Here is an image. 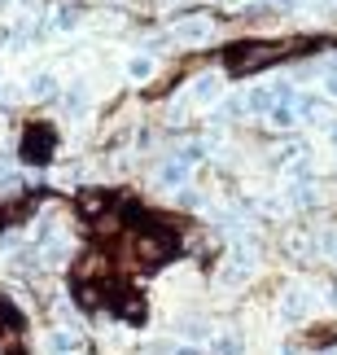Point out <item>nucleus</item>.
<instances>
[{
  "instance_id": "nucleus-19",
  "label": "nucleus",
  "mask_w": 337,
  "mask_h": 355,
  "mask_svg": "<svg viewBox=\"0 0 337 355\" xmlns=\"http://www.w3.org/2000/svg\"><path fill=\"white\" fill-rule=\"evenodd\" d=\"M267 5H272V9H285V13H289V9H298L302 0H267Z\"/></svg>"
},
{
  "instance_id": "nucleus-23",
  "label": "nucleus",
  "mask_w": 337,
  "mask_h": 355,
  "mask_svg": "<svg viewBox=\"0 0 337 355\" xmlns=\"http://www.w3.org/2000/svg\"><path fill=\"white\" fill-rule=\"evenodd\" d=\"M228 5H233V9H237V5H250V0H228Z\"/></svg>"
},
{
  "instance_id": "nucleus-10",
  "label": "nucleus",
  "mask_w": 337,
  "mask_h": 355,
  "mask_svg": "<svg viewBox=\"0 0 337 355\" xmlns=\"http://www.w3.org/2000/svg\"><path fill=\"white\" fill-rule=\"evenodd\" d=\"M26 92H31L35 101H53V97H62V92H57V79H53L48 71H44V75H31V88H26Z\"/></svg>"
},
{
  "instance_id": "nucleus-2",
  "label": "nucleus",
  "mask_w": 337,
  "mask_h": 355,
  "mask_svg": "<svg viewBox=\"0 0 337 355\" xmlns=\"http://www.w3.org/2000/svg\"><path fill=\"white\" fill-rule=\"evenodd\" d=\"M22 162L26 167H48L53 154H57V132L48 128V123H31V128L22 132Z\"/></svg>"
},
{
  "instance_id": "nucleus-15",
  "label": "nucleus",
  "mask_w": 337,
  "mask_h": 355,
  "mask_svg": "<svg viewBox=\"0 0 337 355\" xmlns=\"http://www.w3.org/2000/svg\"><path fill=\"white\" fill-rule=\"evenodd\" d=\"M127 75L136 79V84H145V79L154 75V58H149V53H136V58L127 62Z\"/></svg>"
},
{
  "instance_id": "nucleus-7",
  "label": "nucleus",
  "mask_w": 337,
  "mask_h": 355,
  "mask_svg": "<svg viewBox=\"0 0 337 355\" xmlns=\"http://www.w3.org/2000/svg\"><path fill=\"white\" fill-rule=\"evenodd\" d=\"M88 101H92V92H88V84L84 79H71V88H62V105H66V114H84L88 110Z\"/></svg>"
},
{
  "instance_id": "nucleus-6",
  "label": "nucleus",
  "mask_w": 337,
  "mask_h": 355,
  "mask_svg": "<svg viewBox=\"0 0 337 355\" xmlns=\"http://www.w3.org/2000/svg\"><path fill=\"white\" fill-rule=\"evenodd\" d=\"M188 175H193V162H184L175 154V158H167L163 167H158V184L163 189H188Z\"/></svg>"
},
{
  "instance_id": "nucleus-14",
  "label": "nucleus",
  "mask_w": 337,
  "mask_h": 355,
  "mask_svg": "<svg viewBox=\"0 0 337 355\" xmlns=\"http://www.w3.org/2000/svg\"><path fill=\"white\" fill-rule=\"evenodd\" d=\"M79 22H84V13H79V5H62L57 13H53V26H57V31H75Z\"/></svg>"
},
{
  "instance_id": "nucleus-17",
  "label": "nucleus",
  "mask_w": 337,
  "mask_h": 355,
  "mask_svg": "<svg viewBox=\"0 0 337 355\" xmlns=\"http://www.w3.org/2000/svg\"><path fill=\"white\" fill-rule=\"evenodd\" d=\"M210 355H241V338L237 334H224L210 343Z\"/></svg>"
},
{
  "instance_id": "nucleus-5",
  "label": "nucleus",
  "mask_w": 337,
  "mask_h": 355,
  "mask_svg": "<svg viewBox=\"0 0 337 355\" xmlns=\"http://www.w3.org/2000/svg\"><path fill=\"white\" fill-rule=\"evenodd\" d=\"M307 311H311V294H307V290L293 285V290L280 294V320H285V324H302Z\"/></svg>"
},
{
  "instance_id": "nucleus-16",
  "label": "nucleus",
  "mask_w": 337,
  "mask_h": 355,
  "mask_svg": "<svg viewBox=\"0 0 337 355\" xmlns=\"http://www.w3.org/2000/svg\"><path fill=\"white\" fill-rule=\"evenodd\" d=\"M9 329H22V316L13 311V303L5 294H0V334H9Z\"/></svg>"
},
{
  "instance_id": "nucleus-3",
  "label": "nucleus",
  "mask_w": 337,
  "mask_h": 355,
  "mask_svg": "<svg viewBox=\"0 0 337 355\" xmlns=\"http://www.w3.org/2000/svg\"><path fill=\"white\" fill-rule=\"evenodd\" d=\"M114 207V193L110 189H97V184H88V189H79V198H75V211L84 215V220L92 224V220H101L105 211Z\"/></svg>"
},
{
  "instance_id": "nucleus-12",
  "label": "nucleus",
  "mask_w": 337,
  "mask_h": 355,
  "mask_svg": "<svg viewBox=\"0 0 337 355\" xmlns=\"http://www.w3.org/2000/svg\"><path fill=\"white\" fill-rule=\"evenodd\" d=\"M272 105H276L272 88H254V92H246V110H250V114H267Z\"/></svg>"
},
{
  "instance_id": "nucleus-8",
  "label": "nucleus",
  "mask_w": 337,
  "mask_h": 355,
  "mask_svg": "<svg viewBox=\"0 0 337 355\" xmlns=\"http://www.w3.org/2000/svg\"><path fill=\"white\" fill-rule=\"evenodd\" d=\"M188 97H193L197 105H215V101L224 97L219 75H197V79H193V92H188Z\"/></svg>"
},
{
  "instance_id": "nucleus-9",
  "label": "nucleus",
  "mask_w": 337,
  "mask_h": 355,
  "mask_svg": "<svg viewBox=\"0 0 337 355\" xmlns=\"http://www.w3.org/2000/svg\"><path fill=\"white\" fill-rule=\"evenodd\" d=\"M84 351V338L75 329H53L48 334V355H79Z\"/></svg>"
},
{
  "instance_id": "nucleus-21",
  "label": "nucleus",
  "mask_w": 337,
  "mask_h": 355,
  "mask_svg": "<svg viewBox=\"0 0 337 355\" xmlns=\"http://www.w3.org/2000/svg\"><path fill=\"white\" fill-rule=\"evenodd\" d=\"M171 355H201V351H197V347H175Z\"/></svg>"
},
{
  "instance_id": "nucleus-13",
  "label": "nucleus",
  "mask_w": 337,
  "mask_h": 355,
  "mask_svg": "<svg viewBox=\"0 0 337 355\" xmlns=\"http://www.w3.org/2000/svg\"><path fill=\"white\" fill-rule=\"evenodd\" d=\"M267 123H272L276 132H289L293 123H298V114H293V105H280V101H276L272 110H267Z\"/></svg>"
},
{
  "instance_id": "nucleus-22",
  "label": "nucleus",
  "mask_w": 337,
  "mask_h": 355,
  "mask_svg": "<svg viewBox=\"0 0 337 355\" xmlns=\"http://www.w3.org/2000/svg\"><path fill=\"white\" fill-rule=\"evenodd\" d=\"M329 141H333V145H337V123H333V128H329Z\"/></svg>"
},
{
  "instance_id": "nucleus-11",
  "label": "nucleus",
  "mask_w": 337,
  "mask_h": 355,
  "mask_svg": "<svg viewBox=\"0 0 337 355\" xmlns=\"http://www.w3.org/2000/svg\"><path fill=\"white\" fill-rule=\"evenodd\" d=\"M333 343H337L333 324H316V329H307V347H311V351H329Z\"/></svg>"
},
{
  "instance_id": "nucleus-18",
  "label": "nucleus",
  "mask_w": 337,
  "mask_h": 355,
  "mask_svg": "<svg viewBox=\"0 0 337 355\" xmlns=\"http://www.w3.org/2000/svg\"><path fill=\"white\" fill-rule=\"evenodd\" d=\"M175 329H180L184 338H193V343H197V338H206V334H210V329H206V320H180Z\"/></svg>"
},
{
  "instance_id": "nucleus-4",
  "label": "nucleus",
  "mask_w": 337,
  "mask_h": 355,
  "mask_svg": "<svg viewBox=\"0 0 337 355\" xmlns=\"http://www.w3.org/2000/svg\"><path fill=\"white\" fill-rule=\"evenodd\" d=\"M167 40H175V44H184V49H197V44H206L210 40V18H184V22H175Z\"/></svg>"
},
{
  "instance_id": "nucleus-20",
  "label": "nucleus",
  "mask_w": 337,
  "mask_h": 355,
  "mask_svg": "<svg viewBox=\"0 0 337 355\" xmlns=\"http://www.w3.org/2000/svg\"><path fill=\"white\" fill-rule=\"evenodd\" d=\"M325 92H329V97H333V101H337V71H333V75H329V79H325Z\"/></svg>"
},
{
  "instance_id": "nucleus-1",
  "label": "nucleus",
  "mask_w": 337,
  "mask_h": 355,
  "mask_svg": "<svg viewBox=\"0 0 337 355\" xmlns=\"http://www.w3.org/2000/svg\"><path fill=\"white\" fill-rule=\"evenodd\" d=\"M280 58H285V49L272 44V40H241V44H233L224 53L228 71L233 75H254V71H267V66H276Z\"/></svg>"
}]
</instances>
